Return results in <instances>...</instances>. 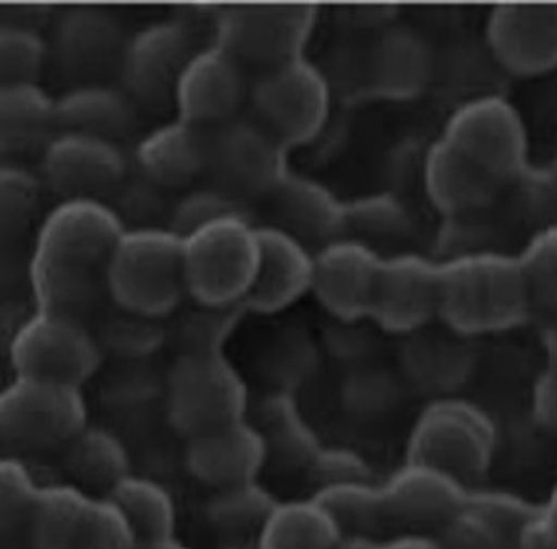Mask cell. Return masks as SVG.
Instances as JSON below:
<instances>
[{"label": "cell", "instance_id": "cell-1", "mask_svg": "<svg viewBox=\"0 0 557 549\" xmlns=\"http://www.w3.org/2000/svg\"><path fill=\"white\" fill-rule=\"evenodd\" d=\"M127 227L111 203L70 198L42 219L29 257V286L37 308L83 319L107 291V266Z\"/></svg>", "mask_w": 557, "mask_h": 549}, {"label": "cell", "instance_id": "cell-2", "mask_svg": "<svg viewBox=\"0 0 557 549\" xmlns=\"http://www.w3.org/2000/svg\"><path fill=\"white\" fill-rule=\"evenodd\" d=\"M517 254L476 249L441 262L438 319L460 337L519 328L534 310Z\"/></svg>", "mask_w": 557, "mask_h": 549}, {"label": "cell", "instance_id": "cell-3", "mask_svg": "<svg viewBox=\"0 0 557 549\" xmlns=\"http://www.w3.org/2000/svg\"><path fill=\"white\" fill-rule=\"evenodd\" d=\"M107 291L123 312L168 317L187 297L182 237L168 226L127 227L107 266Z\"/></svg>", "mask_w": 557, "mask_h": 549}, {"label": "cell", "instance_id": "cell-4", "mask_svg": "<svg viewBox=\"0 0 557 549\" xmlns=\"http://www.w3.org/2000/svg\"><path fill=\"white\" fill-rule=\"evenodd\" d=\"M187 297L202 307L244 304L261 262L259 226L226 214L182 237Z\"/></svg>", "mask_w": 557, "mask_h": 549}, {"label": "cell", "instance_id": "cell-5", "mask_svg": "<svg viewBox=\"0 0 557 549\" xmlns=\"http://www.w3.org/2000/svg\"><path fill=\"white\" fill-rule=\"evenodd\" d=\"M499 433L484 409L462 398H436L418 412L407 460L451 474L471 487L494 465Z\"/></svg>", "mask_w": 557, "mask_h": 549}, {"label": "cell", "instance_id": "cell-6", "mask_svg": "<svg viewBox=\"0 0 557 549\" xmlns=\"http://www.w3.org/2000/svg\"><path fill=\"white\" fill-rule=\"evenodd\" d=\"M248 405V385L222 350L181 352L169 366L165 414L184 439L244 420Z\"/></svg>", "mask_w": 557, "mask_h": 549}, {"label": "cell", "instance_id": "cell-7", "mask_svg": "<svg viewBox=\"0 0 557 549\" xmlns=\"http://www.w3.org/2000/svg\"><path fill=\"white\" fill-rule=\"evenodd\" d=\"M88 423L83 387L15 376L0 396V436L18 452L61 451Z\"/></svg>", "mask_w": 557, "mask_h": 549}, {"label": "cell", "instance_id": "cell-8", "mask_svg": "<svg viewBox=\"0 0 557 549\" xmlns=\"http://www.w3.org/2000/svg\"><path fill=\"white\" fill-rule=\"evenodd\" d=\"M442 138L500 187L530 173V136L521 112L500 93H482L453 110Z\"/></svg>", "mask_w": 557, "mask_h": 549}, {"label": "cell", "instance_id": "cell-9", "mask_svg": "<svg viewBox=\"0 0 557 549\" xmlns=\"http://www.w3.org/2000/svg\"><path fill=\"white\" fill-rule=\"evenodd\" d=\"M288 174V147L251 114L208 128L209 184L244 205L270 200Z\"/></svg>", "mask_w": 557, "mask_h": 549}, {"label": "cell", "instance_id": "cell-10", "mask_svg": "<svg viewBox=\"0 0 557 549\" xmlns=\"http://www.w3.org/2000/svg\"><path fill=\"white\" fill-rule=\"evenodd\" d=\"M248 99L251 116L288 149L312 144L331 116L329 77L305 55L259 72Z\"/></svg>", "mask_w": 557, "mask_h": 549}, {"label": "cell", "instance_id": "cell-11", "mask_svg": "<svg viewBox=\"0 0 557 549\" xmlns=\"http://www.w3.org/2000/svg\"><path fill=\"white\" fill-rule=\"evenodd\" d=\"M15 376L42 377L83 387L99 371L101 345L83 319L37 308L10 339Z\"/></svg>", "mask_w": 557, "mask_h": 549}, {"label": "cell", "instance_id": "cell-12", "mask_svg": "<svg viewBox=\"0 0 557 549\" xmlns=\"http://www.w3.org/2000/svg\"><path fill=\"white\" fill-rule=\"evenodd\" d=\"M318 10L305 4H246L224 8L215 21V42L248 68H272L302 58Z\"/></svg>", "mask_w": 557, "mask_h": 549}, {"label": "cell", "instance_id": "cell-13", "mask_svg": "<svg viewBox=\"0 0 557 549\" xmlns=\"http://www.w3.org/2000/svg\"><path fill=\"white\" fill-rule=\"evenodd\" d=\"M191 34L178 21H158L131 35L123 50L117 76L120 87L138 109L162 112L174 109V93L191 59Z\"/></svg>", "mask_w": 557, "mask_h": 549}, {"label": "cell", "instance_id": "cell-14", "mask_svg": "<svg viewBox=\"0 0 557 549\" xmlns=\"http://www.w3.org/2000/svg\"><path fill=\"white\" fill-rule=\"evenodd\" d=\"M441 262L400 251L383 257L369 319L387 334L409 336L438 319Z\"/></svg>", "mask_w": 557, "mask_h": 549}, {"label": "cell", "instance_id": "cell-15", "mask_svg": "<svg viewBox=\"0 0 557 549\" xmlns=\"http://www.w3.org/2000/svg\"><path fill=\"white\" fill-rule=\"evenodd\" d=\"M131 173L120 145L85 134L58 133L41 152L45 186L61 200L111 198Z\"/></svg>", "mask_w": 557, "mask_h": 549}, {"label": "cell", "instance_id": "cell-16", "mask_svg": "<svg viewBox=\"0 0 557 549\" xmlns=\"http://www.w3.org/2000/svg\"><path fill=\"white\" fill-rule=\"evenodd\" d=\"M380 489L387 527L436 535L462 508L471 487L433 465L407 460L380 482Z\"/></svg>", "mask_w": 557, "mask_h": 549}, {"label": "cell", "instance_id": "cell-17", "mask_svg": "<svg viewBox=\"0 0 557 549\" xmlns=\"http://www.w3.org/2000/svg\"><path fill=\"white\" fill-rule=\"evenodd\" d=\"M484 41L495 63L516 77L557 70V7L500 4L487 13Z\"/></svg>", "mask_w": 557, "mask_h": 549}, {"label": "cell", "instance_id": "cell-18", "mask_svg": "<svg viewBox=\"0 0 557 549\" xmlns=\"http://www.w3.org/2000/svg\"><path fill=\"white\" fill-rule=\"evenodd\" d=\"M383 254L371 244L342 237L313 251L312 294L332 317L369 319Z\"/></svg>", "mask_w": 557, "mask_h": 549}, {"label": "cell", "instance_id": "cell-19", "mask_svg": "<svg viewBox=\"0 0 557 549\" xmlns=\"http://www.w3.org/2000/svg\"><path fill=\"white\" fill-rule=\"evenodd\" d=\"M250 98L246 66L213 42L195 50L174 93V110L182 120L211 128L240 114Z\"/></svg>", "mask_w": 557, "mask_h": 549}, {"label": "cell", "instance_id": "cell-20", "mask_svg": "<svg viewBox=\"0 0 557 549\" xmlns=\"http://www.w3.org/2000/svg\"><path fill=\"white\" fill-rule=\"evenodd\" d=\"M127 37L114 13L96 7L70 8L53 24L50 55L63 76L98 83L120 66Z\"/></svg>", "mask_w": 557, "mask_h": 549}, {"label": "cell", "instance_id": "cell-21", "mask_svg": "<svg viewBox=\"0 0 557 549\" xmlns=\"http://www.w3.org/2000/svg\"><path fill=\"white\" fill-rule=\"evenodd\" d=\"M268 460L267 439L248 417L191 436L184 447L187 473L211 491L259 481Z\"/></svg>", "mask_w": 557, "mask_h": 549}, {"label": "cell", "instance_id": "cell-22", "mask_svg": "<svg viewBox=\"0 0 557 549\" xmlns=\"http://www.w3.org/2000/svg\"><path fill=\"white\" fill-rule=\"evenodd\" d=\"M435 74L430 41L407 26L385 29L367 47L361 77L367 96L383 101H411L422 96Z\"/></svg>", "mask_w": 557, "mask_h": 549}, {"label": "cell", "instance_id": "cell-23", "mask_svg": "<svg viewBox=\"0 0 557 549\" xmlns=\"http://www.w3.org/2000/svg\"><path fill=\"white\" fill-rule=\"evenodd\" d=\"M534 509V502L517 492L471 487L436 538L444 549H519Z\"/></svg>", "mask_w": 557, "mask_h": 549}, {"label": "cell", "instance_id": "cell-24", "mask_svg": "<svg viewBox=\"0 0 557 549\" xmlns=\"http://www.w3.org/2000/svg\"><path fill=\"white\" fill-rule=\"evenodd\" d=\"M261 262L244 307L248 312H283L312 291L313 253L297 238L273 224L259 226Z\"/></svg>", "mask_w": 557, "mask_h": 549}, {"label": "cell", "instance_id": "cell-25", "mask_svg": "<svg viewBox=\"0 0 557 549\" xmlns=\"http://www.w3.org/2000/svg\"><path fill=\"white\" fill-rule=\"evenodd\" d=\"M270 209L273 226L308 248L347 237V202L318 179L288 174L270 197Z\"/></svg>", "mask_w": 557, "mask_h": 549}, {"label": "cell", "instance_id": "cell-26", "mask_svg": "<svg viewBox=\"0 0 557 549\" xmlns=\"http://www.w3.org/2000/svg\"><path fill=\"white\" fill-rule=\"evenodd\" d=\"M422 179L428 200L449 219L481 213L503 189L442 136L425 151Z\"/></svg>", "mask_w": 557, "mask_h": 549}, {"label": "cell", "instance_id": "cell-27", "mask_svg": "<svg viewBox=\"0 0 557 549\" xmlns=\"http://www.w3.org/2000/svg\"><path fill=\"white\" fill-rule=\"evenodd\" d=\"M134 165L169 191L189 186L208 171V128L182 117L162 123L139 139Z\"/></svg>", "mask_w": 557, "mask_h": 549}, {"label": "cell", "instance_id": "cell-28", "mask_svg": "<svg viewBox=\"0 0 557 549\" xmlns=\"http://www.w3.org/2000/svg\"><path fill=\"white\" fill-rule=\"evenodd\" d=\"M138 104L120 85L82 83L58 98L59 133L85 134L117 144L138 123Z\"/></svg>", "mask_w": 557, "mask_h": 549}, {"label": "cell", "instance_id": "cell-29", "mask_svg": "<svg viewBox=\"0 0 557 549\" xmlns=\"http://www.w3.org/2000/svg\"><path fill=\"white\" fill-rule=\"evenodd\" d=\"M58 133V99L39 83L0 85V149L7 157L42 152Z\"/></svg>", "mask_w": 557, "mask_h": 549}, {"label": "cell", "instance_id": "cell-30", "mask_svg": "<svg viewBox=\"0 0 557 549\" xmlns=\"http://www.w3.org/2000/svg\"><path fill=\"white\" fill-rule=\"evenodd\" d=\"M345 537L331 511L312 495L278 500L253 540V549H337Z\"/></svg>", "mask_w": 557, "mask_h": 549}, {"label": "cell", "instance_id": "cell-31", "mask_svg": "<svg viewBox=\"0 0 557 549\" xmlns=\"http://www.w3.org/2000/svg\"><path fill=\"white\" fill-rule=\"evenodd\" d=\"M59 452L72 484L90 495L98 491L104 497L117 482L133 473L127 447L116 434L103 427L88 425Z\"/></svg>", "mask_w": 557, "mask_h": 549}, {"label": "cell", "instance_id": "cell-32", "mask_svg": "<svg viewBox=\"0 0 557 549\" xmlns=\"http://www.w3.org/2000/svg\"><path fill=\"white\" fill-rule=\"evenodd\" d=\"M92 497L74 484L42 486L23 527L29 549H74Z\"/></svg>", "mask_w": 557, "mask_h": 549}, {"label": "cell", "instance_id": "cell-33", "mask_svg": "<svg viewBox=\"0 0 557 549\" xmlns=\"http://www.w3.org/2000/svg\"><path fill=\"white\" fill-rule=\"evenodd\" d=\"M256 423L267 439L270 458L288 467L307 471L323 447L290 394L273 392L262 399Z\"/></svg>", "mask_w": 557, "mask_h": 549}, {"label": "cell", "instance_id": "cell-34", "mask_svg": "<svg viewBox=\"0 0 557 549\" xmlns=\"http://www.w3.org/2000/svg\"><path fill=\"white\" fill-rule=\"evenodd\" d=\"M104 497L122 509L141 544L176 537V502L160 482L131 473Z\"/></svg>", "mask_w": 557, "mask_h": 549}, {"label": "cell", "instance_id": "cell-35", "mask_svg": "<svg viewBox=\"0 0 557 549\" xmlns=\"http://www.w3.org/2000/svg\"><path fill=\"white\" fill-rule=\"evenodd\" d=\"M277 502L278 498L261 482H246L211 491L203 515L209 527L222 537L256 540Z\"/></svg>", "mask_w": 557, "mask_h": 549}, {"label": "cell", "instance_id": "cell-36", "mask_svg": "<svg viewBox=\"0 0 557 549\" xmlns=\"http://www.w3.org/2000/svg\"><path fill=\"white\" fill-rule=\"evenodd\" d=\"M345 535H377L387 527L380 482H348L313 491Z\"/></svg>", "mask_w": 557, "mask_h": 549}, {"label": "cell", "instance_id": "cell-37", "mask_svg": "<svg viewBox=\"0 0 557 549\" xmlns=\"http://www.w3.org/2000/svg\"><path fill=\"white\" fill-rule=\"evenodd\" d=\"M411 227L406 203L393 192H372L347 202V237L372 246V240L404 238Z\"/></svg>", "mask_w": 557, "mask_h": 549}, {"label": "cell", "instance_id": "cell-38", "mask_svg": "<svg viewBox=\"0 0 557 549\" xmlns=\"http://www.w3.org/2000/svg\"><path fill=\"white\" fill-rule=\"evenodd\" d=\"M42 179L32 171L7 162L0 171V232L2 240H17L28 232L41 205Z\"/></svg>", "mask_w": 557, "mask_h": 549}, {"label": "cell", "instance_id": "cell-39", "mask_svg": "<svg viewBox=\"0 0 557 549\" xmlns=\"http://www.w3.org/2000/svg\"><path fill=\"white\" fill-rule=\"evenodd\" d=\"M50 58V42L26 24H2L0 28V79L2 85L39 83Z\"/></svg>", "mask_w": 557, "mask_h": 549}, {"label": "cell", "instance_id": "cell-40", "mask_svg": "<svg viewBox=\"0 0 557 549\" xmlns=\"http://www.w3.org/2000/svg\"><path fill=\"white\" fill-rule=\"evenodd\" d=\"M111 208L116 211L125 227H163L173 211L174 200L169 198L168 187L147 178L138 169L128 173L122 186L112 195Z\"/></svg>", "mask_w": 557, "mask_h": 549}, {"label": "cell", "instance_id": "cell-41", "mask_svg": "<svg viewBox=\"0 0 557 549\" xmlns=\"http://www.w3.org/2000/svg\"><path fill=\"white\" fill-rule=\"evenodd\" d=\"M517 259L534 307L557 312V220L537 229Z\"/></svg>", "mask_w": 557, "mask_h": 549}, {"label": "cell", "instance_id": "cell-42", "mask_svg": "<svg viewBox=\"0 0 557 549\" xmlns=\"http://www.w3.org/2000/svg\"><path fill=\"white\" fill-rule=\"evenodd\" d=\"M195 310L187 312L176 326V337L181 341V352H216L237 328L243 313L248 312L244 304L233 307H202L195 302Z\"/></svg>", "mask_w": 557, "mask_h": 549}, {"label": "cell", "instance_id": "cell-43", "mask_svg": "<svg viewBox=\"0 0 557 549\" xmlns=\"http://www.w3.org/2000/svg\"><path fill=\"white\" fill-rule=\"evenodd\" d=\"M141 540L111 498L92 497L74 549H139Z\"/></svg>", "mask_w": 557, "mask_h": 549}, {"label": "cell", "instance_id": "cell-44", "mask_svg": "<svg viewBox=\"0 0 557 549\" xmlns=\"http://www.w3.org/2000/svg\"><path fill=\"white\" fill-rule=\"evenodd\" d=\"M41 487L23 458L10 454L0 463V524L4 533L23 532Z\"/></svg>", "mask_w": 557, "mask_h": 549}, {"label": "cell", "instance_id": "cell-45", "mask_svg": "<svg viewBox=\"0 0 557 549\" xmlns=\"http://www.w3.org/2000/svg\"><path fill=\"white\" fill-rule=\"evenodd\" d=\"M237 213L248 214L246 205L226 191L209 184L206 187L189 189L174 200L168 227L176 235L186 237L187 233L195 232L197 227L208 224L211 220Z\"/></svg>", "mask_w": 557, "mask_h": 549}, {"label": "cell", "instance_id": "cell-46", "mask_svg": "<svg viewBox=\"0 0 557 549\" xmlns=\"http://www.w3.org/2000/svg\"><path fill=\"white\" fill-rule=\"evenodd\" d=\"M307 473L315 489L348 482L374 481L369 460L348 447H321L318 457L308 465Z\"/></svg>", "mask_w": 557, "mask_h": 549}, {"label": "cell", "instance_id": "cell-47", "mask_svg": "<svg viewBox=\"0 0 557 549\" xmlns=\"http://www.w3.org/2000/svg\"><path fill=\"white\" fill-rule=\"evenodd\" d=\"M519 549H557V486L543 502L535 503Z\"/></svg>", "mask_w": 557, "mask_h": 549}, {"label": "cell", "instance_id": "cell-48", "mask_svg": "<svg viewBox=\"0 0 557 549\" xmlns=\"http://www.w3.org/2000/svg\"><path fill=\"white\" fill-rule=\"evenodd\" d=\"M337 549H444L431 533L396 532L389 537L348 535Z\"/></svg>", "mask_w": 557, "mask_h": 549}, {"label": "cell", "instance_id": "cell-49", "mask_svg": "<svg viewBox=\"0 0 557 549\" xmlns=\"http://www.w3.org/2000/svg\"><path fill=\"white\" fill-rule=\"evenodd\" d=\"M534 414L545 427L557 428V369L546 366L535 383Z\"/></svg>", "mask_w": 557, "mask_h": 549}, {"label": "cell", "instance_id": "cell-50", "mask_svg": "<svg viewBox=\"0 0 557 549\" xmlns=\"http://www.w3.org/2000/svg\"><path fill=\"white\" fill-rule=\"evenodd\" d=\"M522 179L529 182L532 195L537 198L535 202H543L548 209L557 208V151L545 167H541L540 171L530 169V173Z\"/></svg>", "mask_w": 557, "mask_h": 549}, {"label": "cell", "instance_id": "cell-51", "mask_svg": "<svg viewBox=\"0 0 557 549\" xmlns=\"http://www.w3.org/2000/svg\"><path fill=\"white\" fill-rule=\"evenodd\" d=\"M545 352H546V361L548 364L546 366H552V369H557V321L554 324H550L545 332Z\"/></svg>", "mask_w": 557, "mask_h": 549}, {"label": "cell", "instance_id": "cell-52", "mask_svg": "<svg viewBox=\"0 0 557 549\" xmlns=\"http://www.w3.org/2000/svg\"><path fill=\"white\" fill-rule=\"evenodd\" d=\"M139 549H197L187 546L186 542H182L178 538H163V540H154V542L141 544Z\"/></svg>", "mask_w": 557, "mask_h": 549}]
</instances>
